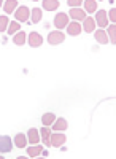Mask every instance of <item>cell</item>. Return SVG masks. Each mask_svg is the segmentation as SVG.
Returning a JSON list of instances; mask_svg holds the SVG:
<instances>
[{"instance_id": "cell-1", "label": "cell", "mask_w": 116, "mask_h": 159, "mask_svg": "<svg viewBox=\"0 0 116 159\" xmlns=\"http://www.w3.org/2000/svg\"><path fill=\"white\" fill-rule=\"evenodd\" d=\"M67 137L65 134H62V132H51V137H49V143H51V147H62L64 143H65Z\"/></svg>"}, {"instance_id": "cell-2", "label": "cell", "mask_w": 116, "mask_h": 159, "mask_svg": "<svg viewBox=\"0 0 116 159\" xmlns=\"http://www.w3.org/2000/svg\"><path fill=\"white\" fill-rule=\"evenodd\" d=\"M64 40H65V35H64V32H60V30H54V32H49V35H48V43L49 45H53V46H56V45H60Z\"/></svg>"}, {"instance_id": "cell-3", "label": "cell", "mask_w": 116, "mask_h": 159, "mask_svg": "<svg viewBox=\"0 0 116 159\" xmlns=\"http://www.w3.org/2000/svg\"><path fill=\"white\" fill-rule=\"evenodd\" d=\"M29 16H30V10L27 7H19L15 10V18L18 22H25V21H29Z\"/></svg>"}, {"instance_id": "cell-4", "label": "cell", "mask_w": 116, "mask_h": 159, "mask_svg": "<svg viewBox=\"0 0 116 159\" xmlns=\"http://www.w3.org/2000/svg\"><path fill=\"white\" fill-rule=\"evenodd\" d=\"M67 24H69V15H65V13H57V15L54 16V27L57 30L65 29Z\"/></svg>"}, {"instance_id": "cell-5", "label": "cell", "mask_w": 116, "mask_h": 159, "mask_svg": "<svg viewBox=\"0 0 116 159\" xmlns=\"http://www.w3.org/2000/svg\"><path fill=\"white\" fill-rule=\"evenodd\" d=\"M13 148V140L8 135H0V153H10Z\"/></svg>"}, {"instance_id": "cell-6", "label": "cell", "mask_w": 116, "mask_h": 159, "mask_svg": "<svg viewBox=\"0 0 116 159\" xmlns=\"http://www.w3.org/2000/svg\"><path fill=\"white\" fill-rule=\"evenodd\" d=\"M27 42H29V45H30L32 48H38V46L43 43V37L38 34V32H30V34L27 35Z\"/></svg>"}, {"instance_id": "cell-7", "label": "cell", "mask_w": 116, "mask_h": 159, "mask_svg": "<svg viewBox=\"0 0 116 159\" xmlns=\"http://www.w3.org/2000/svg\"><path fill=\"white\" fill-rule=\"evenodd\" d=\"M94 21L100 25V27H107V25H108V16H107V11H105V10H99V11L96 13Z\"/></svg>"}, {"instance_id": "cell-8", "label": "cell", "mask_w": 116, "mask_h": 159, "mask_svg": "<svg viewBox=\"0 0 116 159\" xmlns=\"http://www.w3.org/2000/svg\"><path fill=\"white\" fill-rule=\"evenodd\" d=\"M67 34L72 35V37H76V35H80L81 34V24L78 21H73V22H69L67 24Z\"/></svg>"}, {"instance_id": "cell-9", "label": "cell", "mask_w": 116, "mask_h": 159, "mask_svg": "<svg viewBox=\"0 0 116 159\" xmlns=\"http://www.w3.org/2000/svg\"><path fill=\"white\" fill-rule=\"evenodd\" d=\"M25 137H27V143H32V145L40 143V132H38V129H35V127L29 129V132H27Z\"/></svg>"}, {"instance_id": "cell-10", "label": "cell", "mask_w": 116, "mask_h": 159, "mask_svg": "<svg viewBox=\"0 0 116 159\" xmlns=\"http://www.w3.org/2000/svg\"><path fill=\"white\" fill-rule=\"evenodd\" d=\"M70 18L80 22V21H83V19L86 18V11H84L83 8H80V7H76V8H70Z\"/></svg>"}, {"instance_id": "cell-11", "label": "cell", "mask_w": 116, "mask_h": 159, "mask_svg": "<svg viewBox=\"0 0 116 159\" xmlns=\"http://www.w3.org/2000/svg\"><path fill=\"white\" fill-rule=\"evenodd\" d=\"M51 127H53L54 132H64V130L69 127V124H67V121H65L64 118H57L56 121L51 124Z\"/></svg>"}, {"instance_id": "cell-12", "label": "cell", "mask_w": 116, "mask_h": 159, "mask_svg": "<svg viewBox=\"0 0 116 159\" xmlns=\"http://www.w3.org/2000/svg\"><path fill=\"white\" fill-rule=\"evenodd\" d=\"M40 140L45 143V147H51V143H49V137H51V129L49 127H46V126H43L40 130Z\"/></svg>"}, {"instance_id": "cell-13", "label": "cell", "mask_w": 116, "mask_h": 159, "mask_svg": "<svg viewBox=\"0 0 116 159\" xmlns=\"http://www.w3.org/2000/svg\"><path fill=\"white\" fill-rule=\"evenodd\" d=\"M3 11H5V15H11V13H15V10L18 8V0H7V2L2 5Z\"/></svg>"}, {"instance_id": "cell-14", "label": "cell", "mask_w": 116, "mask_h": 159, "mask_svg": "<svg viewBox=\"0 0 116 159\" xmlns=\"http://www.w3.org/2000/svg\"><path fill=\"white\" fill-rule=\"evenodd\" d=\"M83 30L84 32H94L96 30V21L94 18H84L83 19Z\"/></svg>"}, {"instance_id": "cell-15", "label": "cell", "mask_w": 116, "mask_h": 159, "mask_svg": "<svg viewBox=\"0 0 116 159\" xmlns=\"http://www.w3.org/2000/svg\"><path fill=\"white\" fill-rule=\"evenodd\" d=\"M42 151H43V147H42V145H30V147L27 148L29 157H38V156L42 154Z\"/></svg>"}, {"instance_id": "cell-16", "label": "cell", "mask_w": 116, "mask_h": 159, "mask_svg": "<svg viewBox=\"0 0 116 159\" xmlns=\"http://www.w3.org/2000/svg\"><path fill=\"white\" fill-rule=\"evenodd\" d=\"M25 40H27V35H25V32H22V30L16 32L15 37H13V42H15V45H18V46H22L25 43Z\"/></svg>"}, {"instance_id": "cell-17", "label": "cell", "mask_w": 116, "mask_h": 159, "mask_svg": "<svg viewBox=\"0 0 116 159\" xmlns=\"http://www.w3.org/2000/svg\"><path fill=\"white\" fill-rule=\"evenodd\" d=\"M15 145L18 148H25L27 147V137H25V134H16V137H15Z\"/></svg>"}, {"instance_id": "cell-18", "label": "cell", "mask_w": 116, "mask_h": 159, "mask_svg": "<svg viewBox=\"0 0 116 159\" xmlns=\"http://www.w3.org/2000/svg\"><path fill=\"white\" fill-rule=\"evenodd\" d=\"M96 40H97L100 45H107V43H108V35H107V32L102 30V29L96 30Z\"/></svg>"}, {"instance_id": "cell-19", "label": "cell", "mask_w": 116, "mask_h": 159, "mask_svg": "<svg viewBox=\"0 0 116 159\" xmlns=\"http://www.w3.org/2000/svg\"><path fill=\"white\" fill-rule=\"evenodd\" d=\"M59 7V0H43V8L46 11H54Z\"/></svg>"}, {"instance_id": "cell-20", "label": "cell", "mask_w": 116, "mask_h": 159, "mask_svg": "<svg viewBox=\"0 0 116 159\" xmlns=\"http://www.w3.org/2000/svg\"><path fill=\"white\" fill-rule=\"evenodd\" d=\"M54 121H56V115H54V113H45V115L42 116V123H43V126H46V127H49Z\"/></svg>"}, {"instance_id": "cell-21", "label": "cell", "mask_w": 116, "mask_h": 159, "mask_svg": "<svg viewBox=\"0 0 116 159\" xmlns=\"http://www.w3.org/2000/svg\"><path fill=\"white\" fill-rule=\"evenodd\" d=\"M96 10H97V0H84L86 13H96Z\"/></svg>"}, {"instance_id": "cell-22", "label": "cell", "mask_w": 116, "mask_h": 159, "mask_svg": "<svg viewBox=\"0 0 116 159\" xmlns=\"http://www.w3.org/2000/svg\"><path fill=\"white\" fill-rule=\"evenodd\" d=\"M42 8H33L32 11H30V16L29 18H32V22L33 24H37V22H40L42 21Z\"/></svg>"}, {"instance_id": "cell-23", "label": "cell", "mask_w": 116, "mask_h": 159, "mask_svg": "<svg viewBox=\"0 0 116 159\" xmlns=\"http://www.w3.org/2000/svg\"><path fill=\"white\" fill-rule=\"evenodd\" d=\"M21 29H19V22L18 21H11L10 24H8V27H7V32L10 34V35H15L16 32H19Z\"/></svg>"}, {"instance_id": "cell-24", "label": "cell", "mask_w": 116, "mask_h": 159, "mask_svg": "<svg viewBox=\"0 0 116 159\" xmlns=\"http://www.w3.org/2000/svg\"><path fill=\"white\" fill-rule=\"evenodd\" d=\"M8 24H10V19L7 15H2L0 16V32H5L7 27H8Z\"/></svg>"}, {"instance_id": "cell-25", "label": "cell", "mask_w": 116, "mask_h": 159, "mask_svg": "<svg viewBox=\"0 0 116 159\" xmlns=\"http://www.w3.org/2000/svg\"><path fill=\"white\" fill-rule=\"evenodd\" d=\"M107 35L110 37V42L114 43V35H116V27H114V24H110V25H108V34H107Z\"/></svg>"}, {"instance_id": "cell-26", "label": "cell", "mask_w": 116, "mask_h": 159, "mask_svg": "<svg viewBox=\"0 0 116 159\" xmlns=\"http://www.w3.org/2000/svg\"><path fill=\"white\" fill-rule=\"evenodd\" d=\"M67 3H69V7L76 8V7H80L83 3V0H67Z\"/></svg>"}, {"instance_id": "cell-27", "label": "cell", "mask_w": 116, "mask_h": 159, "mask_svg": "<svg viewBox=\"0 0 116 159\" xmlns=\"http://www.w3.org/2000/svg\"><path fill=\"white\" fill-rule=\"evenodd\" d=\"M107 16H110V21H111V22H114V21H116V10H114V8H111V10L108 11V15H107Z\"/></svg>"}, {"instance_id": "cell-28", "label": "cell", "mask_w": 116, "mask_h": 159, "mask_svg": "<svg viewBox=\"0 0 116 159\" xmlns=\"http://www.w3.org/2000/svg\"><path fill=\"white\" fill-rule=\"evenodd\" d=\"M18 159H29V157H27V156H19Z\"/></svg>"}, {"instance_id": "cell-29", "label": "cell", "mask_w": 116, "mask_h": 159, "mask_svg": "<svg viewBox=\"0 0 116 159\" xmlns=\"http://www.w3.org/2000/svg\"><path fill=\"white\" fill-rule=\"evenodd\" d=\"M2 5H3V0H0V8H2Z\"/></svg>"}, {"instance_id": "cell-30", "label": "cell", "mask_w": 116, "mask_h": 159, "mask_svg": "<svg viewBox=\"0 0 116 159\" xmlns=\"http://www.w3.org/2000/svg\"><path fill=\"white\" fill-rule=\"evenodd\" d=\"M33 159H45V157H33Z\"/></svg>"}, {"instance_id": "cell-31", "label": "cell", "mask_w": 116, "mask_h": 159, "mask_svg": "<svg viewBox=\"0 0 116 159\" xmlns=\"http://www.w3.org/2000/svg\"><path fill=\"white\" fill-rule=\"evenodd\" d=\"M0 159H5V157H3V156H2V154H0Z\"/></svg>"}, {"instance_id": "cell-32", "label": "cell", "mask_w": 116, "mask_h": 159, "mask_svg": "<svg viewBox=\"0 0 116 159\" xmlns=\"http://www.w3.org/2000/svg\"><path fill=\"white\" fill-rule=\"evenodd\" d=\"M97 2H100V0H97Z\"/></svg>"}, {"instance_id": "cell-33", "label": "cell", "mask_w": 116, "mask_h": 159, "mask_svg": "<svg viewBox=\"0 0 116 159\" xmlns=\"http://www.w3.org/2000/svg\"><path fill=\"white\" fill-rule=\"evenodd\" d=\"M33 2H37V0H33Z\"/></svg>"}]
</instances>
